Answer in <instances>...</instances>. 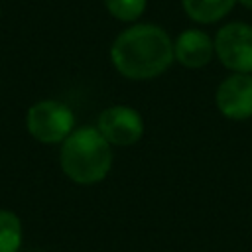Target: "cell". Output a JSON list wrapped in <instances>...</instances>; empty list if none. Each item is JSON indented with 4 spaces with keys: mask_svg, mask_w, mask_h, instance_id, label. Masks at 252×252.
I'll use <instances>...</instances> for the list:
<instances>
[{
    "mask_svg": "<svg viewBox=\"0 0 252 252\" xmlns=\"http://www.w3.org/2000/svg\"><path fill=\"white\" fill-rule=\"evenodd\" d=\"M173 37L158 24L126 26L110 43V63L130 81H152L173 65Z\"/></svg>",
    "mask_w": 252,
    "mask_h": 252,
    "instance_id": "1",
    "label": "cell"
},
{
    "mask_svg": "<svg viewBox=\"0 0 252 252\" xmlns=\"http://www.w3.org/2000/svg\"><path fill=\"white\" fill-rule=\"evenodd\" d=\"M59 165L77 185H94L112 169V146L96 126L75 128L59 148Z\"/></svg>",
    "mask_w": 252,
    "mask_h": 252,
    "instance_id": "2",
    "label": "cell"
},
{
    "mask_svg": "<svg viewBox=\"0 0 252 252\" xmlns=\"http://www.w3.org/2000/svg\"><path fill=\"white\" fill-rule=\"evenodd\" d=\"M26 126L33 140L41 144H61L75 130V114L65 102L43 98L30 106Z\"/></svg>",
    "mask_w": 252,
    "mask_h": 252,
    "instance_id": "3",
    "label": "cell"
},
{
    "mask_svg": "<svg viewBox=\"0 0 252 252\" xmlns=\"http://www.w3.org/2000/svg\"><path fill=\"white\" fill-rule=\"evenodd\" d=\"M215 57L230 73L252 75V24L228 22L215 33Z\"/></svg>",
    "mask_w": 252,
    "mask_h": 252,
    "instance_id": "4",
    "label": "cell"
},
{
    "mask_svg": "<svg viewBox=\"0 0 252 252\" xmlns=\"http://www.w3.org/2000/svg\"><path fill=\"white\" fill-rule=\"evenodd\" d=\"M96 130L110 146H134L144 136V118L130 104H112L100 110Z\"/></svg>",
    "mask_w": 252,
    "mask_h": 252,
    "instance_id": "5",
    "label": "cell"
},
{
    "mask_svg": "<svg viewBox=\"0 0 252 252\" xmlns=\"http://www.w3.org/2000/svg\"><path fill=\"white\" fill-rule=\"evenodd\" d=\"M215 106L228 120L252 118V75L230 73L215 91Z\"/></svg>",
    "mask_w": 252,
    "mask_h": 252,
    "instance_id": "6",
    "label": "cell"
},
{
    "mask_svg": "<svg viewBox=\"0 0 252 252\" xmlns=\"http://www.w3.org/2000/svg\"><path fill=\"white\" fill-rule=\"evenodd\" d=\"M173 57L185 69H203L215 57V39L201 28H187L173 39Z\"/></svg>",
    "mask_w": 252,
    "mask_h": 252,
    "instance_id": "7",
    "label": "cell"
},
{
    "mask_svg": "<svg viewBox=\"0 0 252 252\" xmlns=\"http://www.w3.org/2000/svg\"><path fill=\"white\" fill-rule=\"evenodd\" d=\"M234 6H236V0H181L183 14L191 22L203 24V26L224 20Z\"/></svg>",
    "mask_w": 252,
    "mask_h": 252,
    "instance_id": "8",
    "label": "cell"
},
{
    "mask_svg": "<svg viewBox=\"0 0 252 252\" xmlns=\"http://www.w3.org/2000/svg\"><path fill=\"white\" fill-rule=\"evenodd\" d=\"M22 246V220L16 213L0 209V252H18Z\"/></svg>",
    "mask_w": 252,
    "mask_h": 252,
    "instance_id": "9",
    "label": "cell"
},
{
    "mask_svg": "<svg viewBox=\"0 0 252 252\" xmlns=\"http://www.w3.org/2000/svg\"><path fill=\"white\" fill-rule=\"evenodd\" d=\"M102 4L114 20L124 24H136L148 8V0H102Z\"/></svg>",
    "mask_w": 252,
    "mask_h": 252,
    "instance_id": "10",
    "label": "cell"
},
{
    "mask_svg": "<svg viewBox=\"0 0 252 252\" xmlns=\"http://www.w3.org/2000/svg\"><path fill=\"white\" fill-rule=\"evenodd\" d=\"M236 4H240L246 10H252V0H236Z\"/></svg>",
    "mask_w": 252,
    "mask_h": 252,
    "instance_id": "11",
    "label": "cell"
}]
</instances>
